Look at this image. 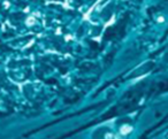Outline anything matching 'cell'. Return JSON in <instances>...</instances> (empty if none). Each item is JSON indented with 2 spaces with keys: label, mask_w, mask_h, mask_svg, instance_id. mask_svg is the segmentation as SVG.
I'll return each mask as SVG.
<instances>
[{
  "label": "cell",
  "mask_w": 168,
  "mask_h": 139,
  "mask_svg": "<svg viewBox=\"0 0 168 139\" xmlns=\"http://www.w3.org/2000/svg\"><path fill=\"white\" fill-rule=\"evenodd\" d=\"M131 128H130L129 125H123L122 128H121V134H129L130 131H131Z\"/></svg>",
  "instance_id": "1"
}]
</instances>
